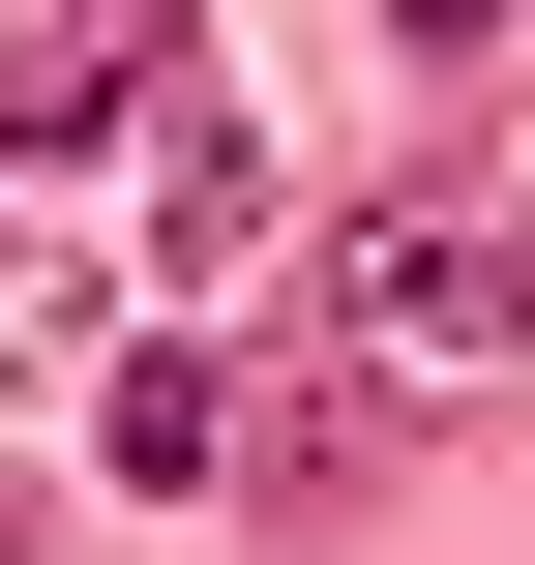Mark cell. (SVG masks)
I'll list each match as a JSON object with an SVG mask.
<instances>
[{
  "mask_svg": "<svg viewBox=\"0 0 535 565\" xmlns=\"http://www.w3.org/2000/svg\"><path fill=\"white\" fill-rule=\"evenodd\" d=\"M328 358H357L387 417H506V387H535L506 209H357V238H328Z\"/></svg>",
  "mask_w": 535,
  "mask_h": 565,
  "instance_id": "6da1fadb",
  "label": "cell"
},
{
  "mask_svg": "<svg viewBox=\"0 0 535 565\" xmlns=\"http://www.w3.org/2000/svg\"><path fill=\"white\" fill-rule=\"evenodd\" d=\"M268 238V149H238V89H149V268H238Z\"/></svg>",
  "mask_w": 535,
  "mask_h": 565,
  "instance_id": "7a4b0ae2",
  "label": "cell"
},
{
  "mask_svg": "<svg viewBox=\"0 0 535 565\" xmlns=\"http://www.w3.org/2000/svg\"><path fill=\"white\" fill-rule=\"evenodd\" d=\"M89 328V209H60V149H0V387Z\"/></svg>",
  "mask_w": 535,
  "mask_h": 565,
  "instance_id": "3957f363",
  "label": "cell"
}]
</instances>
